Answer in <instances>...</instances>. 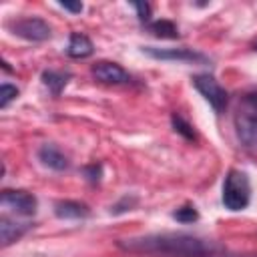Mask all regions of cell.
<instances>
[{
  "label": "cell",
  "mask_w": 257,
  "mask_h": 257,
  "mask_svg": "<svg viewBox=\"0 0 257 257\" xmlns=\"http://www.w3.org/2000/svg\"><path fill=\"white\" fill-rule=\"evenodd\" d=\"M118 247L128 253L151 257H229V251L187 233H151L118 241Z\"/></svg>",
  "instance_id": "obj_1"
},
{
  "label": "cell",
  "mask_w": 257,
  "mask_h": 257,
  "mask_svg": "<svg viewBox=\"0 0 257 257\" xmlns=\"http://www.w3.org/2000/svg\"><path fill=\"white\" fill-rule=\"evenodd\" d=\"M233 124L239 143L251 151L257 153V92L245 94L233 114Z\"/></svg>",
  "instance_id": "obj_2"
},
{
  "label": "cell",
  "mask_w": 257,
  "mask_h": 257,
  "mask_svg": "<svg viewBox=\"0 0 257 257\" xmlns=\"http://www.w3.org/2000/svg\"><path fill=\"white\" fill-rule=\"evenodd\" d=\"M221 201L229 211H243L251 201V183L243 171H229L223 181Z\"/></svg>",
  "instance_id": "obj_3"
},
{
  "label": "cell",
  "mask_w": 257,
  "mask_h": 257,
  "mask_svg": "<svg viewBox=\"0 0 257 257\" xmlns=\"http://www.w3.org/2000/svg\"><path fill=\"white\" fill-rule=\"evenodd\" d=\"M193 86L205 96V100H207L217 112L225 110L227 100H229V94H227V90L217 82L215 76H211V74H195V76H193Z\"/></svg>",
  "instance_id": "obj_4"
},
{
  "label": "cell",
  "mask_w": 257,
  "mask_h": 257,
  "mask_svg": "<svg viewBox=\"0 0 257 257\" xmlns=\"http://www.w3.org/2000/svg\"><path fill=\"white\" fill-rule=\"evenodd\" d=\"M10 30L12 34L30 40V42H42L48 40L52 34V28L48 26V22H44L42 18L36 16H26V18H18L14 22H10Z\"/></svg>",
  "instance_id": "obj_5"
},
{
  "label": "cell",
  "mask_w": 257,
  "mask_h": 257,
  "mask_svg": "<svg viewBox=\"0 0 257 257\" xmlns=\"http://www.w3.org/2000/svg\"><path fill=\"white\" fill-rule=\"evenodd\" d=\"M0 203L4 209H10L12 213L20 215V217H30L36 213L38 201L32 193L28 191H12V189H4Z\"/></svg>",
  "instance_id": "obj_6"
},
{
  "label": "cell",
  "mask_w": 257,
  "mask_h": 257,
  "mask_svg": "<svg viewBox=\"0 0 257 257\" xmlns=\"http://www.w3.org/2000/svg\"><path fill=\"white\" fill-rule=\"evenodd\" d=\"M145 54L157 58V60H173V62H187V64H203L207 62V56L193 50V48H155L145 46Z\"/></svg>",
  "instance_id": "obj_7"
},
{
  "label": "cell",
  "mask_w": 257,
  "mask_h": 257,
  "mask_svg": "<svg viewBox=\"0 0 257 257\" xmlns=\"http://www.w3.org/2000/svg\"><path fill=\"white\" fill-rule=\"evenodd\" d=\"M90 72L102 84H128L131 82V74L116 62L100 60L90 68Z\"/></svg>",
  "instance_id": "obj_8"
},
{
  "label": "cell",
  "mask_w": 257,
  "mask_h": 257,
  "mask_svg": "<svg viewBox=\"0 0 257 257\" xmlns=\"http://www.w3.org/2000/svg\"><path fill=\"white\" fill-rule=\"evenodd\" d=\"M38 159H40V163L44 167H48L52 171H66L68 165H70L68 159H66V155L58 147H54L50 143H46V145H42L38 149Z\"/></svg>",
  "instance_id": "obj_9"
},
{
  "label": "cell",
  "mask_w": 257,
  "mask_h": 257,
  "mask_svg": "<svg viewBox=\"0 0 257 257\" xmlns=\"http://www.w3.org/2000/svg\"><path fill=\"white\" fill-rule=\"evenodd\" d=\"M30 229L28 223H16L8 217H2L0 221V239H2V247L12 245L14 241H18L26 231Z\"/></svg>",
  "instance_id": "obj_10"
},
{
  "label": "cell",
  "mask_w": 257,
  "mask_h": 257,
  "mask_svg": "<svg viewBox=\"0 0 257 257\" xmlns=\"http://www.w3.org/2000/svg\"><path fill=\"white\" fill-rule=\"evenodd\" d=\"M92 50H94V48H92V42H90L88 36H84V34H80V32L70 34L68 46H66V54H68L70 58H86V56L92 54Z\"/></svg>",
  "instance_id": "obj_11"
},
{
  "label": "cell",
  "mask_w": 257,
  "mask_h": 257,
  "mask_svg": "<svg viewBox=\"0 0 257 257\" xmlns=\"http://www.w3.org/2000/svg\"><path fill=\"white\" fill-rule=\"evenodd\" d=\"M54 215L60 219H82L88 215V207L78 201H58L54 205Z\"/></svg>",
  "instance_id": "obj_12"
},
{
  "label": "cell",
  "mask_w": 257,
  "mask_h": 257,
  "mask_svg": "<svg viewBox=\"0 0 257 257\" xmlns=\"http://www.w3.org/2000/svg\"><path fill=\"white\" fill-rule=\"evenodd\" d=\"M70 74H64V72H56V70H44L42 72V84L54 94L58 96L62 92V88L66 86Z\"/></svg>",
  "instance_id": "obj_13"
},
{
  "label": "cell",
  "mask_w": 257,
  "mask_h": 257,
  "mask_svg": "<svg viewBox=\"0 0 257 257\" xmlns=\"http://www.w3.org/2000/svg\"><path fill=\"white\" fill-rule=\"evenodd\" d=\"M149 30L159 38H177L179 36L177 26L169 20H155V22L149 24Z\"/></svg>",
  "instance_id": "obj_14"
},
{
  "label": "cell",
  "mask_w": 257,
  "mask_h": 257,
  "mask_svg": "<svg viewBox=\"0 0 257 257\" xmlns=\"http://www.w3.org/2000/svg\"><path fill=\"white\" fill-rule=\"evenodd\" d=\"M173 219H177L179 223H193V221L199 219V213L193 205H185V207H181L173 213Z\"/></svg>",
  "instance_id": "obj_15"
},
{
  "label": "cell",
  "mask_w": 257,
  "mask_h": 257,
  "mask_svg": "<svg viewBox=\"0 0 257 257\" xmlns=\"http://www.w3.org/2000/svg\"><path fill=\"white\" fill-rule=\"evenodd\" d=\"M18 96V88L12 84H2L0 86V108H6L10 104V100H14Z\"/></svg>",
  "instance_id": "obj_16"
},
{
  "label": "cell",
  "mask_w": 257,
  "mask_h": 257,
  "mask_svg": "<svg viewBox=\"0 0 257 257\" xmlns=\"http://www.w3.org/2000/svg\"><path fill=\"white\" fill-rule=\"evenodd\" d=\"M173 126H175V131H177V133H181L185 139H189V141H195V131H193V126H191L189 122H185L181 116L173 114Z\"/></svg>",
  "instance_id": "obj_17"
},
{
  "label": "cell",
  "mask_w": 257,
  "mask_h": 257,
  "mask_svg": "<svg viewBox=\"0 0 257 257\" xmlns=\"http://www.w3.org/2000/svg\"><path fill=\"white\" fill-rule=\"evenodd\" d=\"M137 201H139L137 197H133V195L128 197V195H126V197H122V199H120V201H118V203H116V205H114V207H112L110 211H112V213H122V211H131V209H133V207L137 205Z\"/></svg>",
  "instance_id": "obj_18"
},
{
  "label": "cell",
  "mask_w": 257,
  "mask_h": 257,
  "mask_svg": "<svg viewBox=\"0 0 257 257\" xmlns=\"http://www.w3.org/2000/svg\"><path fill=\"white\" fill-rule=\"evenodd\" d=\"M60 8H64V10L72 12V14H78V12H82V2H68V0H64V2H60Z\"/></svg>",
  "instance_id": "obj_19"
},
{
  "label": "cell",
  "mask_w": 257,
  "mask_h": 257,
  "mask_svg": "<svg viewBox=\"0 0 257 257\" xmlns=\"http://www.w3.org/2000/svg\"><path fill=\"white\" fill-rule=\"evenodd\" d=\"M133 6L137 8V12H139V18H141V20H149V14H151V6H149V4L135 2Z\"/></svg>",
  "instance_id": "obj_20"
},
{
  "label": "cell",
  "mask_w": 257,
  "mask_h": 257,
  "mask_svg": "<svg viewBox=\"0 0 257 257\" xmlns=\"http://www.w3.org/2000/svg\"><path fill=\"white\" fill-rule=\"evenodd\" d=\"M86 173H88V179H90V181H98V177H100V167L92 165V167L86 169Z\"/></svg>",
  "instance_id": "obj_21"
},
{
  "label": "cell",
  "mask_w": 257,
  "mask_h": 257,
  "mask_svg": "<svg viewBox=\"0 0 257 257\" xmlns=\"http://www.w3.org/2000/svg\"><path fill=\"white\" fill-rule=\"evenodd\" d=\"M255 48H257V46H255Z\"/></svg>",
  "instance_id": "obj_22"
}]
</instances>
